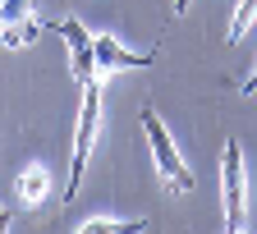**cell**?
<instances>
[{"label": "cell", "instance_id": "obj_6", "mask_svg": "<svg viewBox=\"0 0 257 234\" xmlns=\"http://www.w3.org/2000/svg\"><path fill=\"white\" fill-rule=\"evenodd\" d=\"M46 193H51V179H46V170H42V165H28V170L19 175V202H23V207H37Z\"/></svg>", "mask_w": 257, "mask_h": 234}, {"label": "cell", "instance_id": "obj_4", "mask_svg": "<svg viewBox=\"0 0 257 234\" xmlns=\"http://www.w3.org/2000/svg\"><path fill=\"white\" fill-rule=\"evenodd\" d=\"M60 37L69 42V69L78 83H92L96 78V37L78 23V19H64L60 23Z\"/></svg>", "mask_w": 257, "mask_h": 234}, {"label": "cell", "instance_id": "obj_8", "mask_svg": "<svg viewBox=\"0 0 257 234\" xmlns=\"http://www.w3.org/2000/svg\"><path fill=\"white\" fill-rule=\"evenodd\" d=\"M252 19H257V0H239V10H234V19H230V42L243 37V32L252 28Z\"/></svg>", "mask_w": 257, "mask_h": 234}, {"label": "cell", "instance_id": "obj_11", "mask_svg": "<svg viewBox=\"0 0 257 234\" xmlns=\"http://www.w3.org/2000/svg\"><path fill=\"white\" fill-rule=\"evenodd\" d=\"M252 92H257V69H252V74H248V83H243V96H252Z\"/></svg>", "mask_w": 257, "mask_h": 234}, {"label": "cell", "instance_id": "obj_10", "mask_svg": "<svg viewBox=\"0 0 257 234\" xmlns=\"http://www.w3.org/2000/svg\"><path fill=\"white\" fill-rule=\"evenodd\" d=\"M83 229H96V234H115V229H147V220H87Z\"/></svg>", "mask_w": 257, "mask_h": 234}, {"label": "cell", "instance_id": "obj_3", "mask_svg": "<svg viewBox=\"0 0 257 234\" xmlns=\"http://www.w3.org/2000/svg\"><path fill=\"white\" fill-rule=\"evenodd\" d=\"M220 197H225V229L248 225V184H243V152L230 138L220 152Z\"/></svg>", "mask_w": 257, "mask_h": 234}, {"label": "cell", "instance_id": "obj_12", "mask_svg": "<svg viewBox=\"0 0 257 234\" xmlns=\"http://www.w3.org/2000/svg\"><path fill=\"white\" fill-rule=\"evenodd\" d=\"M5 225H10V211H5V207H0V229H5Z\"/></svg>", "mask_w": 257, "mask_h": 234}, {"label": "cell", "instance_id": "obj_5", "mask_svg": "<svg viewBox=\"0 0 257 234\" xmlns=\"http://www.w3.org/2000/svg\"><path fill=\"white\" fill-rule=\"evenodd\" d=\"M152 60H156V51H128L115 37H96V74H106V69H143Z\"/></svg>", "mask_w": 257, "mask_h": 234}, {"label": "cell", "instance_id": "obj_1", "mask_svg": "<svg viewBox=\"0 0 257 234\" xmlns=\"http://www.w3.org/2000/svg\"><path fill=\"white\" fill-rule=\"evenodd\" d=\"M96 120H101V83H83V110H78V133H74V161H69V184H64V202L78 197V184H83V170H87V152H92V138H96Z\"/></svg>", "mask_w": 257, "mask_h": 234}, {"label": "cell", "instance_id": "obj_13", "mask_svg": "<svg viewBox=\"0 0 257 234\" xmlns=\"http://www.w3.org/2000/svg\"><path fill=\"white\" fill-rule=\"evenodd\" d=\"M184 10H188V0H175V14H184Z\"/></svg>", "mask_w": 257, "mask_h": 234}, {"label": "cell", "instance_id": "obj_9", "mask_svg": "<svg viewBox=\"0 0 257 234\" xmlns=\"http://www.w3.org/2000/svg\"><path fill=\"white\" fill-rule=\"evenodd\" d=\"M32 37H37V23H19V28H5V46H32Z\"/></svg>", "mask_w": 257, "mask_h": 234}, {"label": "cell", "instance_id": "obj_2", "mask_svg": "<svg viewBox=\"0 0 257 234\" xmlns=\"http://www.w3.org/2000/svg\"><path fill=\"white\" fill-rule=\"evenodd\" d=\"M143 129H147V143H152V156H156V170H161V179H166V188L170 193H193V170L175 152V138L166 133V124H161V115L152 106L143 110Z\"/></svg>", "mask_w": 257, "mask_h": 234}, {"label": "cell", "instance_id": "obj_7", "mask_svg": "<svg viewBox=\"0 0 257 234\" xmlns=\"http://www.w3.org/2000/svg\"><path fill=\"white\" fill-rule=\"evenodd\" d=\"M32 19V0H0V28H19Z\"/></svg>", "mask_w": 257, "mask_h": 234}]
</instances>
